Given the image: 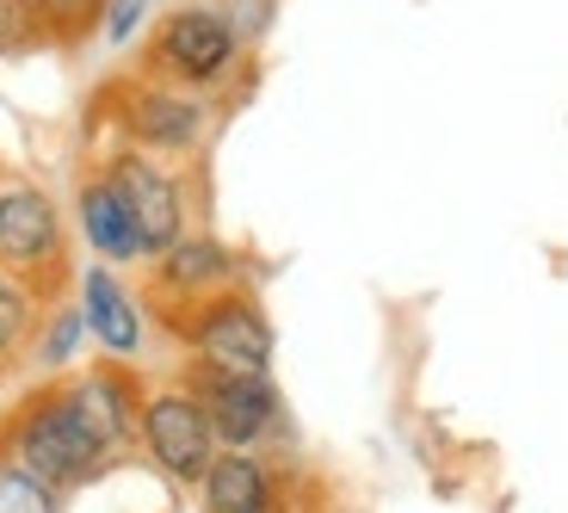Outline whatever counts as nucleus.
Returning a JSON list of instances; mask_svg holds the SVG:
<instances>
[{
  "label": "nucleus",
  "mask_w": 568,
  "mask_h": 513,
  "mask_svg": "<svg viewBox=\"0 0 568 513\" xmlns=\"http://www.w3.org/2000/svg\"><path fill=\"white\" fill-rule=\"evenodd\" d=\"M105 180L118 185V199H124L130 223H136L142 254H168L185 235V192L173 185L168 168H155L149 155H118L105 168Z\"/></svg>",
  "instance_id": "6"
},
{
  "label": "nucleus",
  "mask_w": 568,
  "mask_h": 513,
  "mask_svg": "<svg viewBox=\"0 0 568 513\" xmlns=\"http://www.w3.org/2000/svg\"><path fill=\"white\" fill-rule=\"evenodd\" d=\"M142 445L155 457L173 483H204V471L216 464V433L211 414L199 409L192 390H161V396L142 402Z\"/></svg>",
  "instance_id": "3"
},
{
  "label": "nucleus",
  "mask_w": 568,
  "mask_h": 513,
  "mask_svg": "<svg viewBox=\"0 0 568 513\" xmlns=\"http://www.w3.org/2000/svg\"><path fill=\"white\" fill-rule=\"evenodd\" d=\"M81 229H87V242L100 248L105 260H142V235H136V223H130V211H124V199H118V185L105 180H87L81 185Z\"/></svg>",
  "instance_id": "12"
},
{
  "label": "nucleus",
  "mask_w": 568,
  "mask_h": 513,
  "mask_svg": "<svg viewBox=\"0 0 568 513\" xmlns=\"http://www.w3.org/2000/svg\"><path fill=\"white\" fill-rule=\"evenodd\" d=\"M242 62V26L223 13V7H173L161 13L155 38H149V69L155 81H173V87H216L229 69Z\"/></svg>",
  "instance_id": "2"
},
{
  "label": "nucleus",
  "mask_w": 568,
  "mask_h": 513,
  "mask_svg": "<svg viewBox=\"0 0 568 513\" xmlns=\"http://www.w3.org/2000/svg\"><path fill=\"white\" fill-rule=\"evenodd\" d=\"M0 457H7L13 471L38 476L43 489H74V483H87V476L100 471L112 452L87 433V421L74 414L69 390H43V396H31L26 409L7 421Z\"/></svg>",
  "instance_id": "1"
},
{
  "label": "nucleus",
  "mask_w": 568,
  "mask_h": 513,
  "mask_svg": "<svg viewBox=\"0 0 568 513\" xmlns=\"http://www.w3.org/2000/svg\"><path fill=\"white\" fill-rule=\"evenodd\" d=\"M81 322L93 329V341L105 346V353H136L142 346V322H136V303H130V291L118 285L105 266H93L81 279Z\"/></svg>",
  "instance_id": "10"
},
{
  "label": "nucleus",
  "mask_w": 568,
  "mask_h": 513,
  "mask_svg": "<svg viewBox=\"0 0 568 513\" xmlns=\"http://www.w3.org/2000/svg\"><path fill=\"white\" fill-rule=\"evenodd\" d=\"M81 329H87V322H81V310H62L57 315V322H50V334H43V365H62V359H69L74 353V341H81Z\"/></svg>",
  "instance_id": "18"
},
{
  "label": "nucleus",
  "mask_w": 568,
  "mask_h": 513,
  "mask_svg": "<svg viewBox=\"0 0 568 513\" xmlns=\"http://www.w3.org/2000/svg\"><path fill=\"white\" fill-rule=\"evenodd\" d=\"M31 329V291L19 285L13 272H0V359L13 353Z\"/></svg>",
  "instance_id": "16"
},
{
  "label": "nucleus",
  "mask_w": 568,
  "mask_h": 513,
  "mask_svg": "<svg viewBox=\"0 0 568 513\" xmlns=\"http://www.w3.org/2000/svg\"><path fill=\"white\" fill-rule=\"evenodd\" d=\"M118 118H124L130 143L155 149V155H180V149H192L204 137V100L192 93V87H173V81H136V87H124Z\"/></svg>",
  "instance_id": "7"
},
{
  "label": "nucleus",
  "mask_w": 568,
  "mask_h": 513,
  "mask_svg": "<svg viewBox=\"0 0 568 513\" xmlns=\"http://www.w3.org/2000/svg\"><path fill=\"white\" fill-rule=\"evenodd\" d=\"M31 19L43 26V43H87L105 26V0H26Z\"/></svg>",
  "instance_id": "14"
},
{
  "label": "nucleus",
  "mask_w": 568,
  "mask_h": 513,
  "mask_svg": "<svg viewBox=\"0 0 568 513\" xmlns=\"http://www.w3.org/2000/svg\"><path fill=\"white\" fill-rule=\"evenodd\" d=\"M0 513H57V489H43L38 476L0 464Z\"/></svg>",
  "instance_id": "15"
},
{
  "label": "nucleus",
  "mask_w": 568,
  "mask_h": 513,
  "mask_svg": "<svg viewBox=\"0 0 568 513\" xmlns=\"http://www.w3.org/2000/svg\"><path fill=\"white\" fill-rule=\"evenodd\" d=\"M142 19H149V0H105V38L112 43H130Z\"/></svg>",
  "instance_id": "19"
},
{
  "label": "nucleus",
  "mask_w": 568,
  "mask_h": 513,
  "mask_svg": "<svg viewBox=\"0 0 568 513\" xmlns=\"http://www.w3.org/2000/svg\"><path fill=\"white\" fill-rule=\"evenodd\" d=\"M185 390L199 396V409L211 414V433L229 445V452H247V445H254L272 421H278V390L266 384V371H216V365H199Z\"/></svg>",
  "instance_id": "4"
},
{
  "label": "nucleus",
  "mask_w": 568,
  "mask_h": 513,
  "mask_svg": "<svg viewBox=\"0 0 568 513\" xmlns=\"http://www.w3.org/2000/svg\"><path fill=\"white\" fill-rule=\"evenodd\" d=\"M62 248V223L57 204L43 199L38 185H0V266H50Z\"/></svg>",
  "instance_id": "8"
},
{
  "label": "nucleus",
  "mask_w": 568,
  "mask_h": 513,
  "mask_svg": "<svg viewBox=\"0 0 568 513\" xmlns=\"http://www.w3.org/2000/svg\"><path fill=\"white\" fill-rule=\"evenodd\" d=\"M43 43V26L31 19L26 0H0V57H13V50H31Z\"/></svg>",
  "instance_id": "17"
},
{
  "label": "nucleus",
  "mask_w": 568,
  "mask_h": 513,
  "mask_svg": "<svg viewBox=\"0 0 568 513\" xmlns=\"http://www.w3.org/2000/svg\"><path fill=\"white\" fill-rule=\"evenodd\" d=\"M204 513H278V483L254 452H223L204 471Z\"/></svg>",
  "instance_id": "9"
},
{
  "label": "nucleus",
  "mask_w": 568,
  "mask_h": 513,
  "mask_svg": "<svg viewBox=\"0 0 568 513\" xmlns=\"http://www.w3.org/2000/svg\"><path fill=\"white\" fill-rule=\"evenodd\" d=\"M229 272H235V254H229L223 242H173L168 254H161V285L168 291H185V298H204V291H216L229 279Z\"/></svg>",
  "instance_id": "13"
},
{
  "label": "nucleus",
  "mask_w": 568,
  "mask_h": 513,
  "mask_svg": "<svg viewBox=\"0 0 568 513\" xmlns=\"http://www.w3.org/2000/svg\"><path fill=\"white\" fill-rule=\"evenodd\" d=\"M69 402H74V414L87 421V433H93L105 452H118V445L130 440V428H136L130 384L118 378V371H87V378H74V384H69Z\"/></svg>",
  "instance_id": "11"
},
{
  "label": "nucleus",
  "mask_w": 568,
  "mask_h": 513,
  "mask_svg": "<svg viewBox=\"0 0 568 513\" xmlns=\"http://www.w3.org/2000/svg\"><path fill=\"white\" fill-rule=\"evenodd\" d=\"M199 365L216 371H266L272 365V329L247 298H204V310L185 329Z\"/></svg>",
  "instance_id": "5"
}]
</instances>
